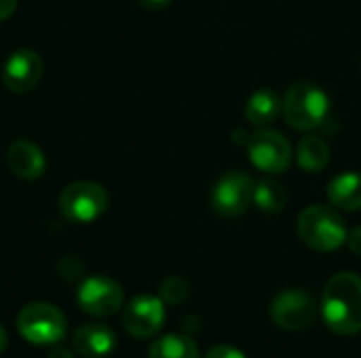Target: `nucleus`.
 Returning a JSON list of instances; mask_svg holds the SVG:
<instances>
[{
  "instance_id": "nucleus-1",
  "label": "nucleus",
  "mask_w": 361,
  "mask_h": 358,
  "mask_svg": "<svg viewBox=\"0 0 361 358\" xmlns=\"http://www.w3.org/2000/svg\"><path fill=\"white\" fill-rule=\"evenodd\" d=\"M322 319L338 335L361 331V276L355 272L334 274L322 293Z\"/></svg>"
},
{
  "instance_id": "nucleus-2",
  "label": "nucleus",
  "mask_w": 361,
  "mask_h": 358,
  "mask_svg": "<svg viewBox=\"0 0 361 358\" xmlns=\"http://www.w3.org/2000/svg\"><path fill=\"white\" fill-rule=\"evenodd\" d=\"M286 122L296 131H313L330 116V97L317 84L296 82L283 97Z\"/></svg>"
},
{
  "instance_id": "nucleus-3",
  "label": "nucleus",
  "mask_w": 361,
  "mask_h": 358,
  "mask_svg": "<svg viewBox=\"0 0 361 358\" xmlns=\"http://www.w3.org/2000/svg\"><path fill=\"white\" fill-rule=\"evenodd\" d=\"M298 234L302 243L315 251H336L347 243V226L343 217L326 205H311L298 217Z\"/></svg>"
},
{
  "instance_id": "nucleus-4",
  "label": "nucleus",
  "mask_w": 361,
  "mask_h": 358,
  "mask_svg": "<svg viewBox=\"0 0 361 358\" xmlns=\"http://www.w3.org/2000/svg\"><path fill=\"white\" fill-rule=\"evenodd\" d=\"M17 329L23 340L36 346H53L63 340L68 321L59 308L47 302L27 304L17 317Z\"/></svg>"
},
{
  "instance_id": "nucleus-5",
  "label": "nucleus",
  "mask_w": 361,
  "mask_h": 358,
  "mask_svg": "<svg viewBox=\"0 0 361 358\" xmlns=\"http://www.w3.org/2000/svg\"><path fill=\"white\" fill-rule=\"evenodd\" d=\"M108 192L95 181H74L59 194V211L74 224H91L108 209Z\"/></svg>"
},
{
  "instance_id": "nucleus-6",
  "label": "nucleus",
  "mask_w": 361,
  "mask_h": 358,
  "mask_svg": "<svg viewBox=\"0 0 361 358\" xmlns=\"http://www.w3.org/2000/svg\"><path fill=\"white\" fill-rule=\"evenodd\" d=\"M247 154H250L252 165L267 175L286 173L294 158L288 137L283 133L267 129V127L258 129L247 139Z\"/></svg>"
},
{
  "instance_id": "nucleus-7",
  "label": "nucleus",
  "mask_w": 361,
  "mask_h": 358,
  "mask_svg": "<svg viewBox=\"0 0 361 358\" xmlns=\"http://www.w3.org/2000/svg\"><path fill=\"white\" fill-rule=\"evenodd\" d=\"M254 186L256 181L243 171L224 173L212 190V209L220 217H237L245 213L254 203Z\"/></svg>"
},
{
  "instance_id": "nucleus-8",
  "label": "nucleus",
  "mask_w": 361,
  "mask_h": 358,
  "mask_svg": "<svg viewBox=\"0 0 361 358\" xmlns=\"http://www.w3.org/2000/svg\"><path fill=\"white\" fill-rule=\"evenodd\" d=\"M123 287L110 276H89L78 285L76 302L89 317H112L123 306Z\"/></svg>"
},
{
  "instance_id": "nucleus-9",
  "label": "nucleus",
  "mask_w": 361,
  "mask_h": 358,
  "mask_svg": "<svg viewBox=\"0 0 361 358\" xmlns=\"http://www.w3.org/2000/svg\"><path fill=\"white\" fill-rule=\"evenodd\" d=\"M271 319L283 331H302L315 321V302L302 289H286L271 302Z\"/></svg>"
},
{
  "instance_id": "nucleus-10",
  "label": "nucleus",
  "mask_w": 361,
  "mask_h": 358,
  "mask_svg": "<svg viewBox=\"0 0 361 358\" xmlns=\"http://www.w3.org/2000/svg\"><path fill=\"white\" fill-rule=\"evenodd\" d=\"M165 323V302L154 295L133 298L123 312V327L135 340H148L161 331Z\"/></svg>"
},
{
  "instance_id": "nucleus-11",
  "label": "nucleus",
  "mask_w": 361,
  "mask_h": 358,
  "mask_svg": "<svg viewBox=\"0 0 361 358\" xmlns=\"http://www.w3.org/2000/svg\"><path fill=\"white\" fill-rule=\"evenodd\" d=\"M42 78V59L38 53L30 49H19L15 51L2 70V80L4 87L13 93H27L32 91L38 80Z\"/></svg>"
},
{
  "instance_id": "nucleus-12",
  "label": "nucleus",
  "mask_w": 361,
  "mask_h": 358,
  "mask_svg": "<svg viewBox=\"0 0 361 358\" xmlns=\"http://www.w3.org/2000/svg\"><path fill=\"white\" fill-rule=\"evenodd\" d=\"M6 162H8V169L17 177L27 179V181L38 179L47 169V160H44L42 150L27 139H17L8 146Z\"/></svg>"
},
{
  "instance_id": "nucleus-13",
  "label": "nucleus",
  "mask_w": 361,
  "mask_h": 358,
  "mask_svg": "<svg viewBox=\"0 0 361 358\" xmlns=\"http://www.w3.org/2000/svg\"><path fill=\"white\" fill-rule=\"evenodd\" d=\"M116 344H118V340H116L114 331L108 325H99V323L82 325L72 338L74 350L85 358L108 357L116 348Z\"/></svg>"
},
{
  "instance_id": "nucleus-14",
  "label": "nucleus",
  "mask_w": 361,
  "mask_h": 358,
  "mask_svg": "<svg viewBox=\"0 0 361 358\" xmlns=\"http://www.w3.org/2000/svg\"><path fill=\"white\" fill-rule=\"evenodd\" d=\"M281 112H283V99L273 89L256 91L245 103V118L250 124H254L258 129L273 124Z\"/></svg>"
},
{
  "instance_id": "nucleus-15",
  "label": "nucleus",
  "mask_w": 361,
  "mask_h": 358,
  "mask_svg": "<svg viewBox=\"0 0 361 358\" xmlns=\"http://www.w3.org/2000/svg\"><path fill=\"white\" fill-rule=\"evenodd\" d=\"M328 200L343 211H360L361 209V175L360 173H343L334 177L328 186Z\"/></svg>"
},
{
  "instance_id": "nucleus-16",
  "label": "nucleus",
  "mask_w": 361,
  "mask_h": 358,
  "mask_svg": "<svg viewBox=\"0 0 361 358\" xmlns=\"http://www.w3.org/2000/svg\"><path fill=\"white\" fill-rule=\"evenodd\" d=\"M296 160L307 173H322L330 162V146L319 135H307L296 148Z\"/></svg>"
},
{
  "instance_id": "nucleus-17",
  "label": "nucleus",
  "mask_w": 361,
  "mask_h": 358,
  "mask_svg": "<svg viewBox=\"0 0 361 358\" xmlns=\"http://www.w3.org/2000/svg\"><path fill=\"white\" fill-rule=\"evenodd\" d=\"M148 358H199V348L192 338L184 333H169L150 346Z\"/></svg>"
},
{
  "instance_id": "nucleus-18",
  "label": "nucleus",
  "mask_w": 361,
  "mask_h": 358,
  "mask_svg": "<svg viewBox=\"0 0 361 358\" xmlns=\"http://www.w3.org/2000/svg\"><path fill=\"white\" fill-rule=\"evenodd\" d=\"M254 205L269 215L281 213L288 205V192L273 179H260L254 186Z\"/></svg>"
},
{
  "instance_id": "nucleus-19",
  "label": "nucleus",
  "mask_w": 361,
  "mask_h": 358,
  "mask_svg": "<svg viewBox=\"0 0 361 358\" xmlns=\"http://www.w3.org/2000/svg\"><path fill=\"white\" fill-rule=\"evenodd\" d=\"M188 283L180 276H167L161 283V300L165 304H182L188 298Z\"/></svg>"
},
{
  "instance_id": "nucleus-20",
  "label": "nucleus",
  "mask_w": 361,
  "mask_h": 358,
  "mask_svg": "<svg viewBox=\"0 0 361 358\" xmlns=\"http://www.w3.org/2000/svg\"><path fill=\"white\" fill-rule=\"evenodd\" d=\"M205 358H247L239 348L231 346V344H218L214 348H209V352Z\"/></svg>"
},
{
  "instance_id": "nucleus-21",
  "label": "nucleus",
  "mask_w": 361,
  "mask_h": 358,
  "mask_svg": "<svg viewBox=\"0 0 361 358\" xmlns=\"http://www.w3.org/2000/svg\"><path fill=\"white\" fill-rule=\"evenodd\" d=\"M82 272V264L78 262V260H74V257H66V260H61V264H59V274L63 276V279H76L78 274Z\"/></svg>"
},
{
  "instance_id": "nucleus-22",
  "label": "nucleus",
  "mask_w": 361,
  "mask_h": 358,
  "mask_svg": "<svg viewBox=\"0 0 361 358\" xmlns=\"http://www.w3.org/2000/svg\"><path fill=\"white\" fill-rule=\"evenodd\" d=\"M347 245H349V249H351L355 255H360L361 257V226L353 228V230L347 234Z\"/></svg>"
},
{
  "instance_id": "nucleus-23",
  "label": "nucleus",
  "mask_w": 361,
  "mask_h": 358,
  "mask_svg": "<svg viewBox=\"0 0 361 358\" xmlns=\"http://www.w3.org/2000/svg\"><path fill=\"white\" fill-rule=\"evenodd\" d=\"M17 6V0H0V21L8 19Z\"/></svg>"
},
{
  "instance_id": "nucleus-24",
  "label": "nucleus",
  "mask_w": 361,
  "mask_h": 358,
  "mask_svg": "<svg viewBox=\"0 0 361 358\" xmlns=\"http://www.w3.org/2000/svg\"><path fill=\"white\" fill-rule=\"evenodd\" d=\"M144 8H150V11H159V8H165L169 6L173 0H137Z\"/></svg>"
},
{
  "instance_id": "nucleus-25",
  "label": "nucleus",
  "mask_w": 361,
  "mask_h": 358,
  "mask_svg": "<svg viewBox=\"0 0 361 358\" xmlns=\"http://www.w3.org/2000/svg\"><path fill=\"white\" fill-rule=\"evenodd\" d=\"M47 358H74V354L68 350V348H61V346H55L51 352H49V357Z\"/></svg>"
},
{
  "instance_id": "nucleus-26",
  "label": "nucleus",
  "mask_w": 361,
  "mask_h": 358,
  "mask_svg": "<svg viewBox=\"0 0 361 358\" xmlns=\"http://www.w3.org/2000/svg\"><path fill=\"white\" fill-rule=\"evenodd\" d=\"M6 346H8V333H6V329L0 325V354L6 350Z\"/></svg>"
}]
</instances>
